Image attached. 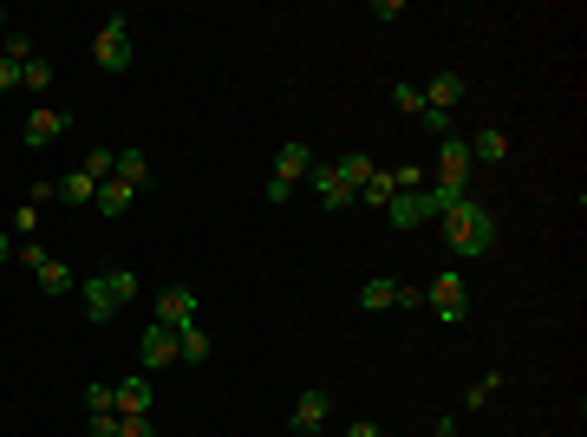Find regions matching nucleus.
<instances>
[{
	"label": "nucleus",
	"instance_id": "f257e3e1",
	"mask_svg": "<svg viewBox=\"0 0 587 437\" xmlns=\"http://www.w3.org/2000/svg\"><path fill=\"white\" fill-rule=\"evenodd\" d=\"M437 222H444V242H451L457 261H477V255H490V248H496V216L477 203V196H457Z\"/></svg>",
	"mask_w": 587,
	"mask_h": 437
},
{
	"label": "nucleus",
	"instance_id": "f03ea898",
	"mask_svg": "<svg viewBox=\"0 0 587 437\" xmlns=\"http://www.w3.org/2000/svg\"><path fill=\"white\" fill-rule=\"evenodd\" d=\"M424 307H431V314L444 320V327H457V320L470 314V281H464L457 268H444L431 287H424Z\"/></svg>",
	"mask_w": 587,
	"mask_h": 437
},
{
	"label": "nucleus",
	"instance_id": "7ed1b4c3",
	"mask_svg": "<svg viewBox=\"0 0 587 437\" xmlns=\"http://www.w3.org/2000/svg\"><path fill=\"white\" fill-rule=\"evenodd\" d=\"M92 59H98V72H124V66H131V59H137V46H131V14H111L105 27H98Z\"/></svg>",
	"mask_w": 587,
	"mask_h": 437
},
{
	"label": "nucleus",
	"instance_id": "20e7f679",
	"mask_svg": "<svg viewBox=\"0 0 587 437\" xmlns=\"http://www.w3.org/2000/svg\"><path fill=\"white\" fill-rule=\"evenodd\" d=\"M437 183L464 190L470 183V137H437Z\"/></svg>",
	"mask_w": 587,
	"mask_h": 437
},
{
	"label": "nucleus",
	"instance_id": "39448f33",
	"mask_svg": "<svg viewBox=\"0 0 587 437\" xmlns=\"http://www.w3.org/2000/svg\"><path fill=\"white\" fill-rule=\"evenodd\" d=\"M66 131H72V118H66V111H53V105L27 111V124H20V137H27V151H46V144H59Z\"/></svg>",
	"mask_w": 587,
	"mask_h": 437
},
{
	"label": "nucleus",
	"instance_id": "423d86ee",
	"mask_svg": "<svg viewBox=\"0 0 587 437\" xmlns=\"http://www.w3.org/2000/svg\"><path fill=\"white\" fill-rule=\"evenodd\" d=\"M79 307H85V320H111V314L124 307L118 281H111V274H92V281H79Z\"/></svg>",
	"mask_w": 587,
	"mask_h": 437
},
{
	"label": "nucleus",
	"instance_id": "0eeeda50",
	"mask_svg": "<svg viewBox=\"0 0 587 437\" xmlns=\"http://www.w3.org/2000/svg\"><path fill=\"white\" fill-rule=\"evenodd\" d=\"M307 177H314V196H320V209H327V216H340V209H353V183L340 177V164H314V170H307Z\"/></svg>",
	"mask_w": 587,
	"mask_h": 437
},
{
	"label": "nucleus",
	"instance_id": "6e6552de",
	"mask_svg": "<svg viewBox=\"0 0 587 437\" xmlns=\"http://www.w3.org/2000/svg\"><path fill=\"white\" fill-rule=\"evenodd\" d=\"M137 359H144V372H164V366H177V333L170 327H144V340H137Z\"/></svg>",
	"mask_w": 587,
	"mask_h": 437
},
{
	"label": "nucleus",
	"instance_id": "1a4fd4ad",
	"mask_svg": "<svg viewBox=\"0 0 587 437\" xmlns=\"http://www.w3.org/2000/svg\"><path fill=\"white\" fill-rule=\"evenodd\" d=\"M196 320V287H164V294H157V327H190Z\"/></svg>",
	"mask_w": 587,
	"mask_h": 437
},
{
	"label": "nucleus",
	"instance_id": "9d476101",
	"mask_svg": "<svg viewBox=\"0 0 587 437\" xmlns=\"http://www.w3.org/2000/svg\"><path fill=\"white\" fill-rule=\"evenodd\" d=\"M151 405H157L151 372H131V379H118V418H131V411H144V418H151Z\"/></svg>",
	"mask_w": 587,
	"mask_h": 437
},
{
	"label": "nucleus",
	"instance_id": "9b49d317",
	"mask_svg": "<svg viewBox=\"0 0 587 437\" xmlns=\"http://www.w3.org/2000/svg\"><path fill=\"white\" fill-rule=\"evenodd\" d=\"M327 418H333V398L320 392V385H307V392L294 398V418H287V424H294V431H320Z\"/></svg>",
	"mask_w": 587,
	"mask_h": 437
},
{
	"label": "nucleus",
	"instance_id": "f8f14e48",
	"mask_svg": "<svg viewBox=\"0 0 587 437\" xmlns=\"http://www.w3.org/2000/svg\"><path fill=\"white\" fill-rule=\"evenodd\" d=\"M307 170H314V144H301V137H287L281 151H274V177H281V183H301Z\"/></svg>",
	"mask_w": 587,
	"mask_h": 437
},
{
	"label": "nucleus",
	"instance_id": "ddd939ff",
	"mask_svg": "<svg viewBox=\"0 0 587 437\" xmlns=\"http://www.w3.org/2000/svg\"><path fill=\"white\" fill-rule=\"evenodd\" d=\"M464 92H470L464 72H437V79L424 85V105H431V111H451V105H464Z\"/></svg>",
	"mask_w": 587,
	"mask_h": 437
},
{
	"label": "nucleus",
	"instance_id": "4468645a",
	"mask_svg": "<svg viewBox=\"0 0 587 437\" xmlns=\"http://www.w3.org/2000/svg\"><path fill=\"white\" fill-rule=\"evenodd\" d=\"M33 281H40V294H46V301H59V294H72V287H79V281H72V268H66V261H53V255H40Z\"/></svg>",
	"mask_w": 587,
	"mask_h": 437
},
{
	"label": "nucleus",
	"instance_id": "2eb2a0df",
	"mask_svg": "<svg viewBox=\"0 0 587 437\" xmlns=\"http://www.w3.org/2000/svg\"><path fill=\"white\" fill-rule=\"evenodd\" d=\"M470 157H477V164H509V131L483 124V131L470 137Z\"/></svg>",
	"mask_w": 587,
	"mask_h": 437
},
{
	"label": "nucleus",
	"instance_id": "dca6fc26",
	"mask_svg": "<svg viewBox=\"0 0 587 437\" xmlns=\"http://www.w3.org/2000/svg\"><path fill=\"white\" fill-rule=\"evenodd\" d=\"M385 222H398V229H418V222H431V209H424V190L392 196V203H385Z\"/></svg>",
	"mask_w": 587,
	"mask_h": 437
},
{
	"label": "nucleus",
	"instance_id": "f3484780",
	"mask_svg": "<svg viewBox=\"0 0 587 437\" xmlns=\"http://www.w3.org/2000/svg\"><path fill=\"white\" fill-rule=\"evenodd\" d=\"M131 203H137V190H131V183H118V177H111V183H98V196H92V209H98V216H124Z\"/></svg>",
	"mask_w": 587,
	"mask_h": 437
},
{
	"label": "nucleus",
	"instance_id": "a211bd4d",
	"mask_svg": "<svg viewBox=\"0 0 587 437\" xmlns=\"http://www.w3.org/2000/svg\"><path fill=\"white\" fill-rule=\"evenodd\" d=\"M177 359H183V366H203V359H209V333H203V320L177 327Z\"/></svg>",
	"mask_w": 587,
	"mask_h": 437
},
{
	"label": "nucleus",
	"instance_id": "6ab92c4d",
	"mask_svg": "<svg viewBox=\"0 0 587 437\" xmlns=\"http://www.w3.org/2000/svg\"><path fill=\"white\" fill-rule=\"evenodd\" d=\"M92 196H98V183L85 177V170H66V177H59V203H66V209H85Z\"/></svg>",
	"mask_w": 587,
	"mask_h": 437
},
{
	"label": "nucleus",
	"instance_id": "aec40b11",
	"mask_svg": "<svg viewBox=\"0 0 587 437\" xmlns=\"http://www.w3.org/2000/svg\"><path fill=\"white\" fill-rule=\"evenodd\" d=\"M20 85H27V92H40V98H46V92H53V59H46V53H33L27 66H20Z\"/></svg>",
	"mask_w": 587,
	"mask_h": 437
},
{
	"label": "nucleus",
	"instance_id": "412c9836",
	"mask_svg": "<svg viewBox=\"0 0 587 437\" xmlns=\"http://www.w3.org/2000/svg\"><path fill=\"white\" fill-rule=\"evenodd\" d=\"M392 301H398V281H366L359 287V307H366V314H385Z\"/></svg>",
	"mask_w": 587,
	"mask_h": 437
},
{
	"label": "nucleus",
	"instance_id": "4be33fe9",
	"mask_svg": "<svg viewBox=\"0 0 587 437\" xmlns=\"http://www.w3.org/2000/svg\"><path fill=\"white\" fill-rule=\"evenodd\" d=\"M144 177H151V157H144V151H118V183L144 190Z\"/></svg>",
	"mask_w": 587,
	"mask_h": 437
},
{
	"label": "nucleus",
	"instance_id": "5701e85b",
	"mask_svg": "<svg viewBox=\"0 0 587 437\" xmlns=\"http://www.w3.org/2000/svg\"><path fill=\"white\" fill-rule=\"evenodd\" d=\"M85 177H92V183H111V177H118V151H105V144H98V151H85Z\"/></svg>",
	"mask_w": 587,
	"mask_h": 437
},
{
	"label": "nucleus",
	"instance_id": "b1692460",
	"mask_svg": "<svg viewBox=\"0 0 587 437\" xmlns=\"http://www.w3.org/2000/svg\"><path fill=\"white\" fill-rule=\"evenodd\" d=\"M372 170H379V164H372V157H366V151H353V157H340V177H346V183H353V196H359V190H366V183H372Z\"/></svg>",
	"mask_w": 587,
	"mask_h": 437
},
{
	"label": "nucleus",
	"instance_id": "393cba45",
	"mask_svg": "<svg viewBox=\"0 0 587 437\" xmlns=\"http://www.w3.org/2000/svg\"><path fill=\"white\" fill-rule=\"evenodd\" d=\"M496 392H503V372H483V379H477V385H470V392H464V405H470V411H483V405H490Z\"/></svg>",
	"mask_w": 587,
	"mask_h": 437
},
{
	"label": "nucleus",
	"instance_id": "a878e982",
	"mask_svg": "<svg viewBox=\"0 0 587 437\" xmlns=\"http://www.w3.org/2000/svg\"><path fill=\"white\" fill-rule=\"evenodd\" d=\"M359 196H366L372 209H385V203H392V196H398V190H392V170H372V183H366V190H359Z\"/></svg>",
	"mask_w": 587,
	"mask_h": 437
},
{
	"label": "nucleus",
	"instance_id": "bb28decb",
	"mask_svg": "<svg viewBox=\"0 0 587 437\" xmlns=\"http://www.w3.org/2000/svg\"><path fill=\"white\" fill-rule=\"evenodd\" d=\"M392 105L405 111V118H418V111H424V92H418V85H392Z\"/></svg>",
	"mask_w": 587,
	"mask_h": 437
},
{
	"label": "nucleus",
	"instance_id": "cd10ccee",
	"mask_svg": "<svg viewBox=\"0 0 587 437\" xmlns=\"http://www.w3.org/2000/svg\"><path fill=\"white\" fill-rule=\"evenodd\" d=\"M0 53H7V59H20V66H27V59L40 53V46H33L27 33H7V40H0Z\"/></svg>",
	"mask_w": 587,
	"mask_h": 437
},
{
	"label": "nucleus",
	"instance_id": "c85d7f7f",
	"mask_svg": "<svg viewBox=\"0 0 587 437\" xmlns=\"http://www.w3.org/2000/svg\"><path fill=\"white\" fill-rule=\"evenodd\" d=\"M85 405L92 411H118V385H85Z\"/></svg>",
	"mask_w": 587,
	"mask_h": 437
},
{
	"label": "nucleus",
	"instance_id": "c756f323",
	"mask_svg": "<svg viewBox=\"0 0 587 437\" xmlns=\"http://www.w3.org/2000/svg\"><path fill=\"white\" fill-rule=\"evenodd\" d=\"M33 229H40V209L20 203V209H14V235H20V242H33Z\"/></svg>",
	"mask_w": 587,
	"mask_h": 437
},
{
	"label": "nucleus",
	"instance_id": "7c9ffc66",
	"mask_svg": "<svg viewBox=\"0 0 587 437\" xmlns=\"http://www.w3.org/2000/svg\"><path fill=\"white\" fill-rule=\"evenodd\" d=\"M418 124H424L431 137H451V111H431V105H424V111H418Z\"/></svg>",
	"mask_w": 587,
	"mask_h": 437
},
{
	"label": "nucleus",
	"instance_id": "2f4dec72",
	"mask_svg": "<svg viewBox=\"0 0 587 437\" xmlns=\"http://www.w3.org/2000/svg\"><path fill=\"white\" fill-rule=\"evenodd\" d=\"M392 307H405V314H418V307H424V287L418 281H398V301Z\"/></svg>",
	"mask_w": 587,
	"mask_h": 437
},
{
	"label": "nucleus",
	"instance_id": "473e14b6",
	"mask_svg": "<svg viewBox=\"0 0 587 437\" xmlns=\"http://www.w3.org/2000/svg\"><path fill=\"white\" fill-rule=\"evenodd\" d=\"M118 437H151V418H144V411H131V418H118Z\"/></svg>",
	"mask_w": 587,
	"mask_h": 437
},
{
	"label": "nucleus",
	"instance_id": "72a5a7b5",
	"mask_svg": "<svg viewBox=\"0 0 587 437\" xmlns=\"http://www.w3.org/2000/svg\"><path fill=\"white\" fill-rule=\"evenodd\" d=\"M92 437H118V411H92Z\"/></svg>",
	"mask_w": 587,
	"mask_h": 437
},
{
	"label": "nucleus",
	"instance_id": "f704fd0d",
	"mask_svg": "<svg viewBox=\"0 0 587 437\" xmlns=\"http://www.w3.org/2000/svg\"><path fill=\"white\" fill-rule=\"evenodd\" d=\"M14 85H20V59L0 53V92H14Z\"/></svg>",
	"mask_w": 587,
	"mask_h": 437
},
{
	"label": "nucleus",
	"instance_id": "c9c22d12",
	"mask_svg": "<svg viewBox=\"0 0 587 437\" xmlns=\"http://www.w3.org/2000/svg\"><path fill=\"white\" fill-rule=\"evenodd\" d=\"M346 437H385V431H379L372 418H359V424H346Z\"/></svg>",
	"mask_w": 587,
	"mask_h": 437
},
{
	"label": "nucleus",
	"instance_id": "e433bc0d",
	"mask_svg": "<svg viewBox=\"0 0 587 437\" xmlns=\"http://www.w3.org/2000/svg\"><path fill=\"white\" fill-rule=\"evenodd\" d=\"M7 261H14V242H7V235H0V268H7Z\"/></svg>",
	"mask_w": 587,
	"mask_h": 437
},
{
	"label": "nucleus",
	"instance_id": "4c0bfd02",
	"mask_svg": "<svg viewBox=\"0 0 587 437\" xmlns=\"http://www.w3.org/2000/svg\"><path fill=\"white\" fill-rule=\"evenodd\" d=\"M0 40H7V7H0Z\"/></svg>",
	"mask_w": 587,
	"mask_h": 437
}]
</instances>
